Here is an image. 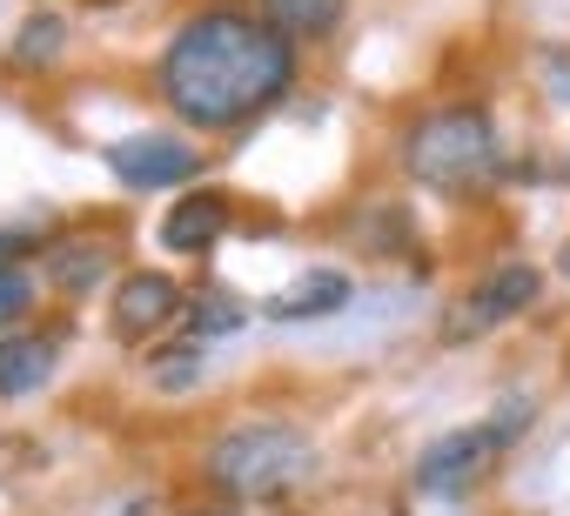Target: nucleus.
I'll return each mask as SVG.
<instances>
[{
  "mask_svg": "<svg viewBox=\"0 0 570 516\" xmlns=\"http://www.w3.org/2000/svg\"><path fill=\"white\" fill-rule=\"evenodd\" d=\"M296 81V48L255 14H195L161 48V95L195 128H242Z\"/></svg>",
  "mask_w": 570,
  "mask_h": 516,
  "instance_id": "nucleus-1",
  "label": "nucleus"
},
{
  "mask_svg": "<svg viewBox=\"0 0 570 516\" xmlns=\"http://www.w3.org/2000/svg\"><path fill=\"white\" fill-rule=\"evenodd\" d=\"M316 469V443L296 429V423H235L215 436L208 449V483L235 503H262V496H282V489H296L303 476Z\"/></svg>",
  "mask_w": 570,
  "mask_h": 516,
  "instance_id": "nucleus-2",
  "label": "nucleus"
},
{
  "mask_svg": "<svg viewBox=\"0 0 570 516\" xmlns=\"http://www.w3.org/2000/svg\"><path fill=\"white\" fill-rule=\"evenodd\" d=\"M403 155H410V175L423 188H476L497 168V128L476 108H443V115L416 121Z\"/></svg>",
  "mask_w": 570,
  "mask_h": 516,
  "instance_id": "nucleus-3",
  "label": "nucleus"
},
{
  "mask_svg": "<svg viewBox=\"0 0 570 516\" xmlns=\"http://www.w3.org/2000/svg\"><path fill=\"white\" fill-rule=\"evenodd\" d=\"M523 423H530V403H503L490 423L436 436V443L416 456V489H430V496H463V489L510 449V436H517Z\"/></svg>",
  "mask_w": 570,
  "mask_h": 516,
  "instance_id": "nucleus-4",
  "label": "nucleus"
},
{
  "mask_svg": "<svg viewBox=\"0 0 570 516\" xmlns=\"http://www.w3.org/2000/svg\"><path fill=\"white\" fill-rule=\"evenodd\" d=\"M530 302H537V269H530V262H510V269H497L490 282H476V296H463V302L450 309L443 336H450V343H470V336H483L490 322L523 316Z\"/></svg>",
  "mask_w": 570,
  "mask_h": 516,
  "instance_id": "nucleus-5",
  "label": "nucleus"
},
{
  "mask_svg": "<svg viewBox=\"0 0 570 516\" xmlns=\"http://www.w3.org/2000/svg\"><path fill=\"white\" fill-rule=\"evenodd\" d=\"M108 175H121V188H175L202 175V155L175 135H128L108 148Z\"/></svg>",
  "mask_w": 570,
  "mask_h": 516,
  "instance_id": "nucleus-6",
  "label": "nucleus"
},
{
  "mask_svg": "<svg viewBox=\"0 0 570 516\" xmlns=\"http://www.w3.org/2000/svg\"><path fill=\"white\" fill-rule=\"evenodd\" d=\"M181 309V289L161 276V269H141V276H128L121 289H115V309H108V329L121 336V343H148L168 316Z\"/></svg>",
  "mask_w": 570,
  "mask_h": 516,
  "instance_id": "nucleus-7",
  "label": "nucleus"
},
{
  "mask_svg": "<svg viewBox=\"0 0 570 516\" xmlns=\"http://www.w3.org/2000/svg\"><path fill=\"white\" fill-rule=\"evenodd\" d=\"M343 302H350V276L316 269V276H303L296 289L268 296V302H262V316H268V322H316V316H336Z\"/></svg>",
  "mask_w": 570,
  "mask_h": 516,
  "instance_id": "nucleus-8",
  "label": "nucleus"
},
{
  "mask_svg": "<svg viewBox=\"0 0 570 516\" xmlns=\"http://www.w3.org/2000/svg\"><path fill=\"white\" fill-rule=\"evenodd\" d=\"M222 228H228V201L202 188V195H181V201L168 208V221H161V241H168L175 255H202V248H208Z\"/></svg>",
  "mask_w": 570,
  "mask_h": 516,
  "instance_id": "nucleus-9",
  "label": "nucleus"
},
{
  "mask_svg": "<svg viewBox=\"0 0 570 516\" xmlns=\"http://www.w3.org/2000/svg\"><path fill=\"white\" fill-rule=\"evenodd\" d=\"M48 376H55L48 336H0V396H35Z\"/></svg>",
  "mask_w": 570,
  "mask_h": 516,
  "instance_id": "nucleus-10",
  "label": "nucleus"
},
{
  "mask_svg": "<svg viewBox=\"0 0 570 516\" xmlns=\"http://www.w3.org/2000/svg\"><path fill=\"white\" fill-rule=\"evenodd\" d=\"M262 21L289 41H323L343 21V0H262Z\"/></svg>",
  "mask_w": 570,
  "mask_h": 516,
  "instance_id": "nucleus-11",
  "label": "nucleus"
},
{
  "mask_svg": "<svg viewBox=\"0 0 570 516\" xmlns=\"http://www.w3.org/2000/svg\"><path fill=\"white\" fill-rule=\"evenodd\" d=\"M115 262V248L108 241H88V248H75V255H61V262H55V282L61 289H88V276H101Z\"/></svg>",
  "mask_w": 570,
  "mask_h": 516,
  "instance_id": "nucleus-12",
  "label": "nucleus"
},
{
  "mask_svg": "<svg viewBox=\"0 0 570 516\" xmlns=\"http://www.w3.org/2000/svg\"><path fill=\"white\" fill-rule=\"evenodd\" d=\"M235 322H242V302H222V296H215V302H195V316H188V329H195V349H202L208 336H228Z\"/></svg>",
  "mask_w": 570,
  "mask_h": 516,
  "instance_id": "nucleus-13",
  "label": "nucleus"
},
{
  "mask_svg": "<svg viewBox=\"0 0 570 516\" xmlns=\"http://www.w3.org/2000/svg\"><path fill=\"white\" fill-rule=\"evenodd\" d=\"M55 48H61V21H28V34L14 41V61L28 68L35 54H55Z\"/></svg>",
  "mask_w": 570,
  "mask_h": 516,
  "instance_id": "nucleus-14",
  "label": "nucleus"
},
{
  "mask_svg": "<svg viewBox=\"0 0 570 516\" xmlns=\"http://www.w3.org/2000/svg\"><path fill=\"white\" fill-rule=\"evenodd\" d=\"M28 302H35L28 276H21V269H8V276H0V329H8L14 316H28Z\"/></svg>",
  "mask_w": 570,
  "mask_h": 516,
  "instance_id": "nucleus-15",
  "label": "nucleus"
},
{
  "mask_svg": "<svg viewBox=\"0 0 570 516\" xmlns=\"http://www.w3.org/2000/svg\"><path fill=\"white\" fill-rule=\"evenodd\" d=\"M21 255H28V235H0V276H8Z\"/></svg>",
  "mask_w": 570,
  "mask_h": 516,
  "instance_id": "nucleus-16",
  "label": "nucleus"
},
{
  "mask_svg": "<svg viewBox=\"0 0 570 516\" xmlns=\"http://www.w3.org/2000/svg\"><path fill=\"white\" fill-rule=\"evenodd\" d=\"M557 262H563V276H570V248H563V255H557Z\"/></svg>",
  "mask_w": 570,
  "mask_h": 516,
  "instance_id": "nucleus-17",
  "label": "nucleus"
}]
</instances>
